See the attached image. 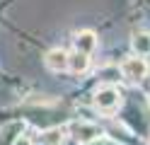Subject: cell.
<instances>
[{
	"label": "cell",
	"mask_w": 150,
	"mask_h": 145,
	"mask_svg": "<svg viewBox=\"0 0 150 145\" xmlns=\"http://www.w3.org/2000/svg\"><path fill=\"white\" fill-rule=\"evenodd\" d=\"M87 65H90V56H87V53L75 51L73 56H68V70H73V73H85Z\"/></svg>",
	"instance_id": "6"
},
{
	"label": "cell",
	"mask_w": 150,
	"mask_h": 145,
	"mask_svg": "<svg viewBox=\"0 0 150 145\" xmlns=\"http://www.w3.org/2000/svg\"><path fill=\"white\" fill-rule=\"evenodd\" d=\"M63 138H65L63 128H49L39 135V143L41 145H63Z\"/></svg>",
	"instance_id": "7"
},
{
	"label": "cell",
	"mask_w": 150,
	"mask_h": 145,
	"mask_svg": "<svg viewBox=\"0 0 150 145\" xmlns=\"http://www.w3.org/2000/svg\"><path fill=\"white\" fill-rule=\"evenodd\" d=\"M44 63H46V68H49V70L63 73V70H68V53H65L63 48H51V51L46 53Z\"/></svg>",
	"instance_id": "4"
},
{
	"label": "cell",
	"mask_w": 150,
	"mask_h": 145,
	"mask_svg": "<svg viewBox=\"0 0 150 145\" xmlns=\"http://www.w3.org/2000/svg\"><path fill=\"white\" fill-rule=\"evenodd\" d=\"M121 104V94L114 87H102V90L95 94V106L102 114H114Z\"/></svg>",
	"instance_id": "2"
},
{
	"label": "cell",
	"mask_w": 150,
	"mask_h": 145,
	"mask_svg": "<svg viewBox=\"0 0 150 145\" xmlns=\"http://www.w3.org/2000/svg\"><path fill=\"white\" fill-rule=\"evenodd\" d=\"M12 145H32V140H29V138H17Z\"/></svg>",
	"instance_id": "9"
},
{
	"label": "cell",
	"mask_w": 150,
	"mask_h": 145,
	"mask_svg": "<svg viewBox=\"0 0 150 145\" xmlns=\"http://www.w3.org/2000/svg\"><path fill=\"white\" fill-rule=\"evenodd\" d=\"M95 48H97V36H95V32H78V34H75V51L90 56Z\"/></svg>",
	"instance_id": "5"
},
{
	"label": "cell",
	"mask_w": 150,
	"mask_h": 145,
	"mask_svg": "<svg viewBox=\"0 0 150 145\" xmlns=\"http://www.w3.org/2000/svg\"><path fill=\"white\" fill-rule=\"evenodd\" d=\"M68 131H70V135H73V138L78 140L80 145H87V143L97 140L99 135H102L99 126L90 123V121H73V123L68 126Z\"/></svg>",
	"instance_id": "1"
},
{
	"label": "cell",
	"mask_w": 150,
	"mask_h": 145,
	"mask_svg": "<svg viewBox=\"0 0 150 145\" xmlns=\"http://www.w3.org/2000/svg\"><path fill=\"white\" fill-rule=\"evenodd\" d=\"M133 51L138 53V56H148L150 53V36L148 34H138V36H133Z\"/></svg>",
	"instance_id": "8"
},
{
	"label": "cell",
	"mask_w": 150,
	"mask_h": 145,
	"mask_svg": "<svg viewBox=\"0 0 150 145\" xmlns=\"http://www.w3.org/2000/svg\"><path fill=\"white\" fill-rule=\"evenodd\" d=\"M121 73H124V77H126V80H131V82L145 80V75H148V63H145V58H140V56L126 58V61L121 63Z\"/></svg>",
	"instance_id": "3"
}]
</instances>
